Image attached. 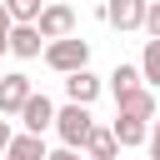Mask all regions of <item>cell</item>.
Wrapping results in <instances>:
<instances>
[{"label":"cell","mask_w":160,"mask_h":160,"mask_svg":"<svg viewBox=\"0 0 160 160\" xmlns=\"http://www.w3.org/2000/svg\"><path fill=\"white\" fill-rule=\"evenodd\" d=\"M55 135H60V145L65 150H85V140L95 135V115H90V105H60V115H55Z\"/></svg>","instance_id":"cell-1"},{"label":"cell","mask_w":160,"mask_h":160,"mask_svg":"<svg viewBox=\"0 0 160 160\" xmlns=\"http://www.w3.org/2000/svg\"><path fill=\"white\" fill-rule=\"evenodd\" d=\"M45 65L55 75H75V70H90V40L70 35V40H50L45 45Z\"/></svg>","instance_id":"cell-2"},{"label":"cell","mask_w":160,"mask_h":160,"mask_svg":"<svg viewBox=\"0 0 160 160\" xmlns=\"http://www.w3.org/2000/svg\"><path fill=\"white\" fill-rule=\"evenodd\" d=\"M30 95H35V85H30V75H25V70L0 75V115H20V110L30 105Z\"/></svg>","instance_id":"cell-3"},{"label":"cell","mask_w":160,"mask_h":160,"mask_svg":"<svg viewBox=\"0 0 160 160\" xmlns=\"http://www.w3.org/2000/svg\"><path fill=\"white\" fill-rule=\"evenodd\" d=\"M145 10H150V0H105L100 15L115 30H145Z\"/></svg>","instance_id":"cell-4"},{"label":"cell","mask_w":160,"mask_h":160,"mask_svg":"<svg viewBox=\"0 0 160 160\" xmlns=\"http://www.w3.org/2000/svg\"><path fill=\"white\" fill-rule=\"evenodd\" d=\"M40 35H45V40H70V35H75V10H70L65 0H50L45 15H40Z\"/></svg>","instance_id":"cell-5"},{"label":"cell","mask_w":160,"mask_h":160,"mask_svg":"<svg viewBox=\"0 0 160 160\" xmlns=\"http://www.w3.org/2000/svg\"><path fill=\"white\" fill-rule=\"evenodd\" d=\"M55 115H60V110H55V100L35 90V95H30V105L20 110V125H25L30 135H45V130H55Z\"/></svg>","instance_id":"cell-6"},{"label":"cell","mask_w":160,"mask_h":160,"mask_svg":"<svg viewBox=\"0 0 160 160\" xmlns=\"http://www.w3.org/2000/svg\"><path fill=\"white\" fill-rule=\"evenodd\" d=\"M100 90H105V80H100L95 70H75V75H65V95H70V105H95Z\"/></svg>","instance_id":"cell-7"},{"label":"cell","mask_w":160,"mask_h":160,"mask_svg":"<svg viewBox=\"0 0 160 160\" xmlns=\"http://www.w3.org/2000/svg\"><path fill=\"white\" fill-rule=\"evenodd\" d=\"M115 115H125V120H145V125H155V115H160V105H155V90L145 85V90H135V95H125V100H115Z\"/></svg>","instance_id":"cell-8"},{"label":"cell","mask_w":160,"mask_h":160,"mask_svg":"<svg viewBox=\"0 0 160 160\" xmlns=\"http://www.w3.org/2000/svg\"><path fill=\"white\" fill-rule=\"evenodd\" d=\"M45 35H40V25H15L10 30V55L15 60H35V55H45Z\"/></svg>","instance_id":"cell-9"},{"label":"cell","mask_w":160,"mask_h":160,"mask_svg":"<svg viewBox=\"0 0 160 160\" xmlns=\"http://www.w3.org/2000/svg\"><path fill=\"white\" fill-rule=\"evenodd\" d=\"M135 90H145L140 60H135V65H125V60H120V65L110 70V95H115V100H125V95H135Z\"/></svg>","instance_id":"cell-10"},{"label":"cell","mask_w":160,"mask_h":160,"mask_svg":"<svg viewBox=\"0 0 160 160\" xmlns=\"http://www.w3.org/2000/svg\"><path fill=\"white\" fill-rule=\"evenodd\" d=\"M110 130H115L120 150H135V145H150V125H145V120H125V115H115V120H110Z\"/></svg>","instance_id":"cell-11"},{"label":"cell","mask_w":160,"mask_h":160,"mask_svg":"<svg viewBox=\"0 0 160 160\" xmlns=\"http://www.w3.org/2000/svg\"><path fill=\"white\" fill-rule=\"evenodd\" d=\"M5 160H50V150H45V135H30V130H20V135L10 140V150H5Z\"/></svg>","instance_id":"cell-12"},{"label":"cell","mask_w":160,"mask_h":160,"mask_svg":"<svg viewBox=\"0 0 160 160\" xmlns=\"http://www.w3.org/2000/svg\"><path fill=\"white\" fill-rule=\"evenodd\" d=\"M85 155H90V160H120V140H115V130L95 125V135L85 140Z\"/></svg>","instance_id":"cell-13"},{"label":"cell","mask_w":160,"mask_h":160,"mask_svg":"<svg viewBox=\"0 0 160 160\" xmlns=\"http://www.w3.org/2000/svg\"><path fill=\"white\" fill-rule=\"evenodd\" d=\"M45 5H50V0H5V10H10V20H15V25H40Z\"/></svg>","instance_id":"cell-14"},{"label":"cell","mask_w":160,"mask_h":160,"mask_svg":"<svg viewBox=\"0 0 160 160\" xmlns=\"http://www.w3.org/2000/svg\"><path fill=\"white\" fill-rule=\"evenodd\" d=\"M140 75H145L150 90H160V40H145V50H140Z\"/></svg>","instance_id":"cell-15"},{"label":"cell","mask_w":160,"mask_h":160,"mask_svg":"<svg viewBox=\"0 0 160 160\" xmlns=\"http://www.w3.org/2000/svg\"><path fill=\"white\" fill-rule=\"evenodd\" d=\"M145 35L160 40V0H150V10H145Z\"/></svg>","instance_id":"cell-16"},{"label":"cell","mask_w":160,"mask_h":160,"mask_svg":"<svg viewBox=\"0 0 160 160\" xmlns=\"http://www.w3.org/2000/svg\"><path fill=\"white\" fill-rule=\"evenodd\" d=\"M10 30H15V20H10V10H5V0H0V55L10 50Z\"/></svg>","instance_id":"cell-17"},{"label":"cell","mask_w":160,"mask_h":160,"mask_svg":"<svg viewBox=\"0 0 160 160\" xmlns=\"http://www.w3.org/2000/svg\"><path fill=\"white\" fill-rule=\"evenodd\" d=\"M145 150H150V160H160V115H155V125H150V145H145Z\"/></svg>","instance_id":"cell-18"},{"label":"cell","mask_w":160,"mask_h":160,"mask_svg":"<svg viewBox=\"0 0 160 160\" xmlns=\"http://www.w3.org/2000/svg\"><path fill=\"white\" fill-rule=\"evenodd\" d=\"M10 140H15V130H10V120H5V115H0V155H5V150H10Z\"/></svg>","instance_id":"cell-19"},{"label":"cell","mask_w":160,"mask_h":160,"mask_svg":"<svg viewBox=\"0 0 160 160\" xmlns=\"http://www.w3.org/2000/svg\"><path fill=\"white\" fill-rule=\"evenodd\" d=\"M50 160H80V150H65L60 145V150H50Z\"/></svg>","instance_id":"cell-20"}]
</instances>
